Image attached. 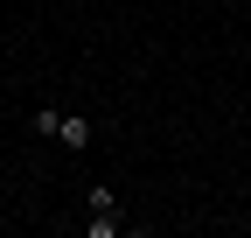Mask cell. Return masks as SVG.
I'll list each match as a JSON object with an SVG mask.
<instances>
[{"instance_id": "1", "label": "cell", "mask_w": 251, "mask_h": 238, "mask_svg": "<svg viewBox=\"0 0 251 238\" xmlns=\"http://www.w3.org/2000/svg\"><path fill=\"white\" fill-rule=\"evenodd\" d=\"M56 147L91 154V147H98V119H91V112H63V119H56Z\"/></svg>"}, {"instance_id": "2", "label": "cell", "mask_w": 251, "mask_h": 238, "mask_svg": "<svg viewBox=\"0 0 251 238\" xmlns=\"http://www.w3.org/2000/svg\"><path fill=\"white\" fill-rule=\"evenodd\" d=\"M84 210H91V217H119V189H112V182H91V189H84Z\"/></svg>"}, {"instance_id": "3", "label": "cell", "mask_w": 251, "mask_h": 238, "mask_svg": "<svg viewBox=\"0 0 251 238\" xmlns=\"http://www.w3.org/2000/svg\"><path fill=\"white\" fill-rule=\"evenodd\" d=\"M56 119H63V105H35V133L42 140H56Z\"/></svg>"}, {"instance_id": "4", "label": "cell", "mask_w": 251, "mask_h": 238, "mask_svg": "<svg viewBox=\"0 0 251 238\" xmlns=\"http://www.w3.org/2000/svg\"><path fill=\"white\" fill-rule=\"evenodd\" d=\"M84 231H91V238H119V231H126V217H91Z\"/></svg>"}, {"instance_id": "5", "label": "cell", "mask_w": 251, "mask_h": 238, "mask_svg": "<svg viewBox=\"0 0 251 238\" xmlns=\"http://www.w3.org/2000/svg\"><path fill=\"white\" fill-rule=\"evenodd\" d=\"M0 224H7V217H0Z\"/></svg>"}]
</instances>
